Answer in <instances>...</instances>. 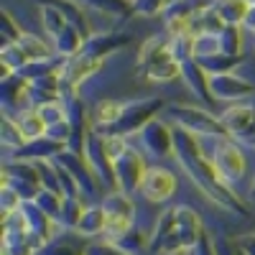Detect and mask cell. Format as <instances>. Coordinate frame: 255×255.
I'll return each mask as SVG.
<instances>
[{
    "label": "cell",
    "mask_w": 255,
    "mask_h": 255,
    "mask_svg": "<svg viewBox=\"0 0 255 255\" xmlns=\"http://www.w3.org/2000/svg\"><path fill=\"white\" fill-rule=\"evenodd\" d=\"M199 67L207 72V77H215V74H232V69L243 61V56H227V54H215V56H207V59H194Z\"/></svg>",
    "instance_id": "d6986e66"
},
{
    "label": "cell",
    "mask_w": 255,
    "mask_h": 255,
    "mask_svg": "<svg viewBox=\"0 0 255 255\" xmlns=\"http://www.w3.org/2000/svg\"><path fill=\"white\" fill-rule=\"evenodd\" d=\"M0 135H3V145L13 148V151H18V148L26 145V138H23V133H20L18 123L13 118H8V115H3V133Z\"/></svg>",
    "instance_id": "83f0119b"
},
{
    "label": "cell",
    "mask_w": 255,
    "mask_h": 255,
    "mask_svg": "<svg viewBox=\"0 0 255 255\" xmlns=\"http://www.w3.org/2000/svg\"><path fill=\"white\" fill-rule=\"evenodd\" d=\"M36 110H38V115H41V118H44L46 128L67 120V113H64V105H61V100H54V102H46V105H38Z\"/></svg>",
    "instance_id": "f546056e"
},
{
    "label": "cell",
    "mask_w": 255,
    "mask_h": 255,
    "mask_svg": "<svg viewBox=\"0 0 255 255\" xmlns=\"http://www.w3.org/2000/svg\"><path fill=\"white\" fill-rule=\"evenodd\" d=\"M202 156L212 163V168L217 171L220 181L227 186H235L245 176V156L243 151L230 140V135H204L197 138Z\"/></svg>",
    "instance_id": "6da1fadb"
},
{
    "label": "cell",
    "mask_w": 255,
    "mask_h": 255,
    "mask_svg": "<svg viewBox=\"0 0 255 255\" xmlns=\"http://www.w3.org/2000/svg\"><path fill=\"white\" fill-rule=\"evenodd\" d=\"M13 120L18 123V128H20V133H23L26 143H28V140H36V138H44V133H46V123H44V118L38 115L36 108L18 113Z\"/></svg>",
    "instance_id": "e0dca14e"
},
{
    "label": "cell",
    "mask_w": 255,
    "mask_h": 255,
    "mask_svg": "<svg viewBox=\"0 0 255 255\" xmlns=\"http://www.w3.org/2000/svg\"><path fill=\"white\" fill-rule=\"evenodd\" d=\"M123 105H125V102L113 100V97H102V100L95 102V108H92V115H90V118H92V125H95L97 133H105V130H108V128L120 118Z\"/></svg>",
    "instance_id": "5bb4252c"
},
{
    "label": "cell",
    "mask_w": 255,
    "mask_h": 255,
    "mask_svg": "<svg viewBox=\"0 0 255 255\" xmlns=\"http://www.w3.org/2000/svg\"><path fill=\"white\" fill-rule=\"evenodd\" d=\"M84 41H87V38L82 36V31L67 23L59 36H54V38H51V49H54V54H56V56L69 59V56H77V54L82 51Z\"/></svg>",
    "instance_id": "9a60e30c"
},
{
    "label": "cell",
    "mask_w": 255,
    "mask_h": 255,
    "mask_svg": "<svg viewBox=\"0 0 255 255\" xmlns=\"http://www.w3.org/2000/svg\"><path fill=\"white\" fill-rule=\"evenodd\" d=\"M18 46L23 49V54L28 56V61H44V59H54V56H56L51 46H46L38 36L26 33V31H23V36H20Z\"/></svg>",
    "instance_id": "7402d4cb"
},
{
    "label": "cell",
    "mask_w": 255,
    "mask_h": 255,
    "mask_svg": "<svg viewBox=\"0 0 255 255\" xmlns=\"http://www.w3.org/2000/svg\"><path fill=\"white\" fill-rule=\"evenodd\" d=\"M240 28L255 36V3L248 5V13H245V18H243V26H240Z\"/></svg>",
    "instance_id": "e575fe53"
},
{
    "label": "cell",
    "mask_w": 255,
    "mask_h": 255,
    "mask_svg": "<svg viewBox=\"0 0 255 255\" xmlns=\"http://www.w3.org/2000/svg\"><path fill=\"white\" fill-rule=\"evenodd\" d=\"M215 54H222L217 33L194 36V59H207V56H215Z\"/></svg>",
    "instance_id": "4316f807"
},
{
    "label": "cell",
    "mask_w": 255,
    "mask_h": 255,
    "mask_svg": "<svg viewBox=\"0 0 255 255\" xmlns=\"http://www.w3.org/2000/svg\"><path fill=\"white\" fill-rule=\"evenodd\" d=\"M138 140H140V153H145V156L163 158V156L174 153V130L166 123H161L158 118L151 120L138 133Z\"/></svg>",
    "instance_id": "52a82bcc"
},
{
    "label": "cell",
    "mask_w": 255,
    "mask_h": 255,
    "mask_svg": "<svg viewBox=\"0 0 255 255\" xmlns=\"http://www.w3.org/2000/svg\"><path fill=\"white\" fill-rule=\"evenodd\" d=\"M105 230H108V215H105L102 204H100V207H84L82 220H79V225H77V230H74L77 235L92 240V238L105 235Z\"/></svg>",
    "instance_id": "4fadbf2b"
},
{
    "label": "cell",
    "mask_w": 255,
    "mask_h": 255,
    "mask_svg": "<svg viewBox=\"0 0 255 255\" xmlns=\"http://www.w3.org/2000/svg\"><path fill=\"white\" fill-rule=\"evenodd\" d=\"M189 255H191V253H189Z\"/></svg>",
    "instance_id": "f35d334b"
},
{
    "label": "cell",
    "mask_w": 255,
    "mask_h": 255,
    "mask_svg": "<svg viewBox=\"0 0 255 255\" xmlns=\"http://www.w3.org/2000/svg\"><path fill=\"white\" fill-rule=\"evenodd\" d=\"M84 255H125L115 243H90V245H84Z\"/></svg>",
    "instance_id": "d6a6232c"
},
{
    "label": "cell",
    "mask_w": 255,
    "mask_h": 255,
    "mask_svg": "<svg viewBox=\"0 0 255 255\" xmlns=\"http://www.w3.org/2000/svg\"><path fill=\"white\" fill-rule=\"evenodd\" d=\"M115 179H118V191H123V194H135V191H140V181L145 176V161H143V153L138 151V148L128 145L125 153L118 156L115 161Z\"/></svg>",
    "instance_id": "8992f818"
},
{
    "label": "cell",
    "mask_w": 255,
    "mask_h": 255,
    "mask_svg": "<svg viewBox=\"0 0 255 255\" xmlns=\"http://www.w3.org/2000/svg\"><path fill=\"white\" fill-rule=\"evenodd\" d=\"M36 255H84V248L72 245L69 240H49L44 248H41Z\"/></svg>",
    "instance_id": "f1b7e54d"
},
{
    "label": "cell",
    "mask_w": 255,
    "mask_h": 255,
    "mask_svg": "<svg viewBox=\"0 0 255 255\" xmlns=\"http://www.w3.org/2000/svg\"><path fill=\"white\" fill-rule=\"evenodd\" d=\"M163 105H166L163 97H145V100H130V102H125L120 118L102 135H118V138L138 135L148 123L156 120L158 110H163Z\"/></svg>",
    "instance_id": "7a4b0ae2"
},
{
    "label": "cell",
    "mask_w": 255,
    "mask_h": 255,
    "mask_svg": "<svg viewBox=\"0 0 255 255\" xmlns=\"http://www.w3.org/2000/svg\"><path fill=\"white\" fill-rule=\"evenodd\" d=\"M110 243H115L125 255H138L143 248H148V240H145V235H143V232L133 225L130 230H125L123 232V235L118 238V240H110Z\"/></svg>",
    "instance_id": "d4e9b609"
},
{
    "label": "cell",
    "mask_w": 255,
    "mask_h": 255,
    "mask_svg": "<svg viewBox=\"0 0 255 255\" xmlns=\"http://www.w3.org/2000/svg\"><path fill=\"white\" fill-rule=\"evenodd\" d=\"M202 232L204 230H202V222L197 217V212L189 209V207H176L174 230L168 232V238L163 240L158 253H163V255H181L184 250H194Z\"/></svg>",
    "instance_id": "3957f363"
},
{
    "label": "cell",
    "mask_w": 255,
    "mask_h": 255,
    "mask_svg": "<svg viewBox=\"0 0 255 255\" xmlns=\"http://www.w3.org/2000/svg\"><path fill=\"white\" fill-rule=\"evenodd\" d=\"M238 250H243L245 255H255V235L240 238V240H238Z\"/></svg>",
    "instance_id": "d590c367"
},
{
    "label": "cell",
    "mask_w": 255,
    "mask_h": 255,
    "mask_svg": "<svg viewBox=\"0 0 255 255\" xmlns=\"http://www.w3.org/2000/svg\"><path fill=\"white\" fill-rule=\"evenodd\" d=\"M82 197H64V204H61V212L56 217V225L61 230H77L79 220H82Z\"/></svg>",
    "instance_id": "44dd1931"
},
{
    "label": "cell",
    "mask_w": 255,
    "mask_h": 255,
    "mask_svg": "<svg viewBox=\"0 0 255 255\" xmlns=\"http://www.w3.org/2000/svg\"><path fill=\"white\" fill-rule=\"evenodd\" d=\"M140 194L148 202H166L176 194V176L161 166L145 168V176L140 181Z\"/></svg>",
    "instance_id": "ba28073f"
},
{
    "label": "cell",
    "mask_w": 255,
    "mask_h": 255,
    "mask_svg": "<svg viewBox=\"0 0 255 255\" xmlns=\"http://www.w3.org/2000/svg\"><path fill=\"white\" fill-rule=\"evenodd\" d=\"M171 118L179 123V128H184L186 133L197 135V138H204V135H227L225 128L220 123L217 115L212 113H204L199 108H186V105H171L168 108Z\"/></svg>",
    "instance_id": "5b68a950"
},
{
    "label": "cell",
    "mask_w": 255,
    "mask_h": 255,
    "mask_svg": "<svg viewBox=\"0 0 255 255\" xmlns=\"http://www.w3.org/2000/svg\"><path fill=\"white\" fill-rule=\"evenodd\" d=\"M220 38V51L227 56H240V46H243V28L240 26H222L217 31Z\"/></svg>",
    "instance_id": "603a6c76"
},
{
    "label": "cell",
    "mask_w": 255,
    "mask_h": 255,
    "mask_svg": "<svg viewBox=\"0 0 255 255\" xmlns=\"http://www.w3.org/2000/svg\"><path fill=\"white\" fill-rule=\"evenodd\" d=\"M90 10L102 13V15H115V18H128L133 13V3L130 0H79Z\"/></svg>",
    "instance_id": "ffe728a7"
},
{
    "label": "cell",
    "mask_w": 255,
    "mask_h": 255,
    "mask_svg": "<svg viewBox=\"0 0 255 255\" xmlns=\"http://www.w3.org/2000/svg\"><path fill=\"white\" fill-rule=\"evenodd\" d=\"M253 44H255V36H253Z\"/></svg>",
    "instance_id": "74e56055"
},
{
    "label": "cell",
    "mask_w": 255,
    "mask_h": 255,
    "mask_svg": "<svg viewBox=\"0 0 255 255\" xmlns=\"http://www.w3.org/2000/svg\"><path fill=\"white\" fill-rule=\"evenodd\" d=\"M191 255H217L215 243H212V238L207 235V232H202V235H199V240H197L194 250H191Z\"/></svg>",
    "instance_id": "836d02e7"
},
{
    "label": "cell",
    "mask_w": 255,
    "mask_h": 255,
    "mask_svg": "<svg viewBox=\"0 0 255 255\" xmlns=\"http://www.w3.org/2000/svg\"><path fill=\"white\" fill-rule=\"evenodd\" d=\"M225 23L220 20V15L212 10V5H207L204 10H199L194 18L189 20V33L191 36H202V33H217Z\"/></svg>",
    "instance_id": "ac0fdd59"
},
{
    "label": "cell",
    "mask_w": 255,
    "mask_h": 255,
    "mask_svg": "<svg viewBox=\"0 0 255 255\" xmlns=\"http://www.w3.org/2000/svg\"><path fill=\"white\" fill-rule=\"evenodd\" d=\"M209 92L215 100H245L255 95V84L240 79L238 74H215L209 77Z\"/></svg>",
    "instance_id": "9c48e42d"
},
{
    "label": "cell",
    "mask_w": 255,
    "mask_h": 255,
    "mask_svg": "<svg viewBox=\"0 0 255 255\" xmlns=\"http://www.w3.org/2000/svg\"><path fill=\"white\" fill-rule=\"evenodd\" d=\"M181 79L186 84V90L191 95H197L199 100H204L207 105L215 100V97H212V92H209V77H207V72L199 67L194 59H186L181 64Z\"/></svg>",
    "instance_id": "7c38bea8"
},
{
    "label": "cell",
    "mask_w": 255,
    "mask_h": 255,
    "mask_svg": "<svg viewBox=\"0 0 255 255\" xmlns=\"http://www.w3.org/2000/svg\"><path fill=\"white\" fill-rule=\"evenodd\" d=\"M64 26H67V18H64V13L56 5H41V28H44L49 38L59 36Z\"/></svg>",
    "instance_id": "cb8c5ba5"
},
{
    "label": "cell",
    "mask_w": 255,
    "mask_h": 255,
    "mask_svg": "<svg viewBox=\"0 0 255 255\" xmlns=\"http://www.w3.org/2000/svg\"><path fill=\"white\" fill-rule=\"evenodd\" d=\"M125 44H130V36L125 33H113V31H95L82 46V54H87L97 61H102L105 56L115 54L118 49H123Z\"/></svg>",
    "instance_id": "30bf717a"
},
{
    "label": "cell",
    "mask_w": 255,
    "mask_h": 255,
    "mask_svg": "<svg viewBox=\"0 0 255 255\" xmlns=\"http://www.w3.org/2000/svg\"><path fill=\"white\" fill-rule=\"evenodd\" d=\"M212 10L220 15L225 26H243V18L248 13V0H209Z\"/></svg>",
    "instance_id": "2e32d148"
},
{
    "label": "cell",
    "mask_w": 255,
    "mask_h": 255,
    "mask_svg": "<svg viewBox=\"0 0 255 255\" xmlns=\"http://www.w3.org/2000/svg\"><path fill=\"white\" fill-rule=\"evenodd\" d=\"M248 3H250V5H253V3H255V0H248Z\"/></svg>",
    "instance_id": "8d00e7d4"
},
{
    "label": "cell",
    "mask_w": 255,
    "mask_h": 255,
    "mask_svg": "<svg viewBox=\"0 0 255 255\" xmlns=\"http://www.w3.org/2000/svg\"><path fill=\"white\" fill-rule=\"evenodd\" d=\"M0 20H3V44H18L20 36H23V31H20V26H15L13 15L8 10H3Z\"/></svg>",
    "instance_id": "1f68e13d"
},
{
    "label": "cell",
    "mask_w": 255,
    "mask_h": 255,
    "mask_svg": "<svg viewBox=\"0 0 255 255\" xmlns=\"http://www.w3.org/2000/svg\"><path fill=\"white\" fill-rule=\"evenodd\" d=\"M102 209L108 215V230H105V238L108 240H118L125 230L133 227V217H135V204L130 199V194H123V191H110L102 199Z\"/></svg>",
    "instance_id": "277c9868"
},
{
    "label": "cell",
    "mask_w": 255,
    "mask_h": 255,
    "mask_svg": "<svg viewBox=\"0 0 255 255\" xmlns=\"http://www.w3.org/2000/svg\"><path fill=\"white\" fill-rule=\"evenodd\" d=\"M133 3V13L138 15H158L161 10H166L168 0H130Z\"/></svg>",
    "instance_id": "4dcf8cb0"
},
{
    "label": "cell",
    "mask_w": 255,
    "mask_h": 255,
    "mask_svg": "<svg viewBox=\"0 0 255 255\" xmlns=\"http://www.w3.org/2000/svg\"><path fill=\"white\" fill-rule=\"evenodd\" d=\"M41 209L46 212V215L56 222V217H59V212H61V204H64V197L59 194V191H51V189H44L41 186V191H38V197L33 199Z\"/></svg>",
    "instance_id": "484cf974"
},
{
    "label": "cell",
    "mask_w": 255,
    "mask_h": 255,
    "mask_svg": "<svg viewBox=\"0 0 255 255\" xmlns=\"http://www.w3.org/2000/svg\"><path fill=\"white\" fill-rule=\"evenodd\" d=\"M138 69H143L145 77L153 79V82H174V79L181 77V64L171 56V51H168V49L161 51L153 59H148L145 64H140Z\"/></svg>",
    "instance_id": "8fae6325"
}]
</instances>
